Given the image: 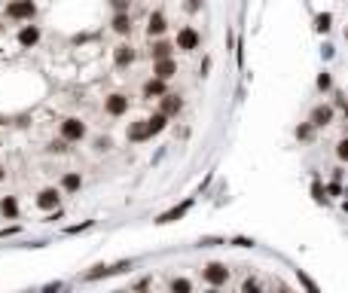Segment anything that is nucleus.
<instances>
[{"instance_id": "f257e3e1", "label": "nucleus", "mask_w": 348, "mask_h": 293, "mask_svg": "<svg viewBox=\"0 0 348 293\" xmlns=\"http://www.w3.org/2000/svg\"><path fill=\"white\" fill-rule=\"evenodd\" d=\"M83 135H86V125L79 119H64L61 122V138L64 141H79Z\"/></svg>"}, {"instance_id": "f03ea898", "label": "nucleus", "mask_w": 348, "mask_h": 293, "mask_svg": "<svg viewBox=\"0 0 348 293\" xmlns=\"http://www.w3.org/2000/svg\"><path fill=\"white\" fill-rule=\"evenodd\" d=\"M6 15L9 18H31L34 15V3L31 0H15V3L6 6Z\"/></svg>"}, {"instance_id": "7ed1b4c3", "label": "nucleus", "mask_w": 348, "mask_h": 293, "mask_svg": "<svg viewBox=\"0 0 348 293\" xmlns=\"http://www.w3.org/2000/svg\"><path fill=\"white\" fill-rule=\"evenodd\" d=\"M226 278H229V269L220 266V263H211V266L205 269V281L214 284V287H217V284H226Z\"/></svg>"}, {"instance_id": "20e7f679", "label": "nucleus", "mask_w": 348, "mask_h": 293, "mask_svg": "<svg viewBox=\"0 0 348 293\" xmlns=\"http://www.w3.org/2000/svg\"><path fill=\"white\" fill-rule=\"evenodd\" d=\"M196 46H199V34H196L193 28H183V31L177 34V49L190 52V49H196Z\"/></svg>"}, {"instance_id": "39448f33", "label": "nucleus", "mask_w": 348, "mask_h": 293, "mask_svg": "<svg viewBox=\"0 0 348 293\" xmlns=\"http://www.w3.org/2000/svg\"><path fill=\"white\" fill-rule=\"evenodd\" d=\"M125 107H128V98H122V95H110L107 98V113L110 116H122Z\"/></svg>"}, {"instance_id": "423d86ee", "label": "nucleus", "mask_w": 348, "mask_h": 293, "mask_svg": "<svg viewBox=\"0 0 348 293\" xmlns=\"http://www.w3.org/2000/svg\"><path fill=\"white\" fill-rule=\"evenodd\" d=\"M177 110H180V98H177V95H165V92H162V110H159V113L174 116Z\"/></svg>"}, {"instance_id": "0eeeda50", "label": "nucleus", "mask_w": 348, "mask_h": 293, "mask_svg": "<svg viewBox=\"0 0 348 293\" xmlns=\"http://www.w3.org/2000/svg\"><path fill=\"white\" fill-rule=\"evenodd\" d=\"M153 131H150V125H147V119L144 122H135L131 128H128V141H147Z\"/></svg>"}, {"instance_id": "6e6552de", "label": "nucleus", "mask_w": 348, "mask_h": 293, "mask_svg": "<svg viewBox=\"0 0 348 293\" xmlns=\"http://www.w3.org/2000/svg\"><path fill=\"white\" fill-rule=\"evenodd\" d=\"M186 211H190V202H183V205H177V208L165 211V214H162V217H159L156 223H174V220H180V217H183Z\"/></svg>"}, {"instance_id": "1a4fd4ad", "label": "nucleus", "mask_w": 348, "mask_h": 293, "mask_svg": "<svg viewBox=\"0 0 348 293\" xmlns=\"http://www.w3.org/2000/svg\"><path fill=\"white\" fill-rule=\"evenodd\" d=\"M156 76L159 79H171L174 76V61L171 58H159L156 61Z\"/></svg>"}, {"instance_id": "9d476101", "label": "nucleus", "mask_w": 348, "mask_h": 293, "mask_svg": "<svg viewBox=\"0 0 348 293\" xmlns=\"http://www.w3.org/2000/svg\"><path fill=\"white\" fill-rule=\"evenodd\" d=\"M147 31H150V37H159V34L165 31V15H162V12H153V15H150V24H147Z\"/></svg>"}, {"instance_id": "9b49d317", "label": "nucleus", "mask_w": 348, "mask_h": 293, "mask_svg": "<svg viewBox=\"0 0 348 293\" xmlns=\"http://www.w3.org/2000/svg\"><path fill=\"white\" fill-rule=\"evenodd\" d=\"M131 58H135V52H131V46H116V52H113V61H116L119 67H125V64H131Z\"/></svg>"}, {"instance_id": "f8f14e48", "label": "nucleus", "mask_w": 348, "mask_h": 293, "mask_svg": "<svg viewBox=\"0 0 348 293\" xmlns=\"http://www.w3.org/2000/svg\"><path fill=\"white\" fill-rule=\"evenodd\" d=\"M162 92H165V79H159V76L150 79V83L144 86V95H147V98H159Z\"/></svg>"}, {"instance_id": "ddd939ff", "label": "nucleus", "mask_w": 348, "mask_h": 293, "mask_svg": "<svg viewBox=\"0 0 348 293\" xmlns=\"http://www.w3.org/2000/svg\"><path fill=\"white\" fill-rule=\"evenodd\" d=\"M37 205H40V208H55V205H58V193H55V190H43V193L37 196Z\"/></svg>"}, {"instance_id": "4468645a", "label": "nucleus", "mask_w": 348, "mask_h": 293, "mask_svg": "<svg viewBox=\"0 0 348 293\" xmlns=\"http://www.w3.org/2000/svg\"><path fill=\"white\" fill-rule=\"evenodd\" d=\"M333 119V110L330 107H318L315 113H312V125H327Z\"/></svg>"}, {"instance_id": "2eb2a0df", "label": "nucleus", "mask_w": 348, "mask_h": 293, "mask_svg": "<svg viewBox=\"0 0 348 293\" xmlns=\"http://www.w3.org/2000/svg\"><path fill=\"white\" fill-rule=\"evenodd\" d=\"M37 40H40V31H37V28H24V31L18 34V43H21V46H34Z\"/></svg>"}, {"instance_id": "dca6fc26", "label": "nucleus", "mask_w": 348, "mask_h": 293, "mask_svg": "<svg viewBox=\"0 0 348 293\" xmlns=\"http://www.w3.org/2000/svg\"><path fill=\"white\" fill-rule=\"evenodd\" d=\"M113 31H119V34H128V31H131V21H128L125 12H116V18H113Z\"/></svg>"}, {"instance_id": "f3484780", "label": "nucleus", "mask_w": 348, "mask_h": 293, "mask_svg": "<svg viewBox=\"0 0 348 293\" xmlns=\"http://www.w3.org/2000/svg\"><path fill=\"white\" fill-rule=\"evenodd\" d=\"M165 119H168L165 113H156L153 119H147V125H150V131H153V135H156V131H162V128H165Z\"/></svg>"}, {"instance_id": "a211bd4d", "label": "nucleus", "mask_w": 348, "mask_h": 293, "mask_svg": "<svg viewBox=\"0 0 348 293\" xmlns=\"http://www.w3.org/2000/svg\"><path fill=\"white\" fill-rule=\"evenodd\" d=\"M0 211H3V217H15V214H18V205H15L12 199H3V202H0Z\"/></svg>"}, {"instance_id": "6ab92c4d", "label": "nucleus", "mask_w": 348, "mask_h": 293, "mask_svg": "<svg viewBox=\"0 0 348 293\" xmlns=\"http://www.w3.org/2000/svg\"><path fill=\"white\" fill-rule=\"evenodd\" d=\"M330 21H333V18H330V15H327V12H321V15H318V18H315V28H318V31H321V34H324V31H330Z\"/></svg>"}, {"instance_id": "aec40b11", "label": "nucleus", "mask_w": 348, "mask_h": 293, "mask_svg": "<svg viewBox=\"0 0 348 293\" xmlns=\"http://www.w3.org/2000/svg\"><path fill=\"white\" fill-rule=\"evenodd\" d=\"M153 55H156V61H159V58H168V55H171V46H168V43H156V46H153Z\"/></svg>"}, {"instance_id": "412c9836", "label": "nucleus", "mask_w": 348, "mask_h": 293, "mask_svg": "<svg viewBox=\"0 0 348 293\" xmlns=\"http://www.w3.org/2000/svg\"><path fill=\"white\" fill-rule=\"evenodd\" d=\"M171 290H174V293H177V290L186 293V290H190V281H186V278H174V281H171Z\"/></svg>"}, {"instance_id": "4be33fe9", "label": "nucleus", "mask_w": 348, "mask_h": 293, "mask_svg": "<svg viewBox=\"0 0 348 293\" xmlns=\"http://www.w3.org/2000/svg\"><path fill=\"white\" fill-rule=\"evenodd\" d=\"M64 190H70V193L79 190V177H76V174H67V177H64Z\"/></svg>"}, {"instance_id": "5701e85b", "label": "nucleus", "mask_w": 348, "mask_h": 293, "mask_svg": "<svg viewBox=\"0 0 348 293\" xmlns=\"http://www.w3.org/2000/svg\"><path fill=\"white\" fill-rule=\"evenodd\" d=\"M199 245H202V248H214V245H223V238H202Z\"/></svg>"}, {"instance_id": "b1692460", "label": "nucleus", "mask_w": 348, "mask_h": 293, "mask_svg": "<svg viewBox=\"0 0 348 293\" xmlns=\"http://www.w3.org/2000/svg\"><path fill=\"white\" fill-rule=\"evenodd\" d=\"M318 86H321V89H330V76H327V73H321V76H318Z\"/></svg>"}, {"instance_id": "393cba45", "label": "nucleus", "mask_w": 348, "mask_h": 293, "mask_svg": "<svg viewBox=\"0 0 348 293\" xmlns=\"http://www.w3.org/2000/svg\"><path fill=\"white\" fill-rule=\"evenodd\" d=\"M312 193H315V199H318V202H324V190H321V183H315V187H312Z\"/></svg>"}, {"instance_id": "a878e982", "label": "nucleus", "mask_w": 348, "mask_h": 293, "mask_svg": "<svg viewBox=\"0 0 348 293\" xmlns=\"http://www.w3.org/2000/svg\"><path fill=\"white\" fill-rule=\"evenodd\" d=\"M232 245H238V248H254V242H251V238H235Z\"/></svg>"}, {"instance_id": "bb28decb", "label": "nucleus", "mask_w": 348, "mask_h": 293, "mask_svg": "<svg viewBox=\"0 0 348 293\" xmlns=\"http://www.w3.org/2000/svg\"><path fill=\"white\" fill-rule=\"evenodd\" d=\"M336 153H339V159H348V141L339 144V150H336Z\"/></svg>"}, {"instance_id": "cd10ccee", "label": "nucleus", "mask_w": 348, "mask_h": 293, "mask_svg": "<svg viewBox=\"0 0 348 293\" xmlns=\"http://www.w3.org/2000/svg\"><path fill=\"white\" fill-rule=\"evenodd\" d=\"M113 6H116V12H125V6H128V0H113Z\"/></svg>"}, {"instance_id": "c85d7f7f", "label": "nucleus", "mask_w": 348, "mask_h": 293, "mask_svg": "<svg viewBox=\"0 0 348 293\" xmlns=\"http://www.w3.org/2000/svg\"><path fill=\"white\" fill-rule=\"evenodd\" d=\"M245 293H257V281H245Z\"/></svg>"}, {"instance_id": "c756f323", "label": "nucleus", "mask_w": 348, "mask_h": 293, "mask_svg": "<svg viewBox=\"0 0 348 293\" xmlns=\"http://www.w3.org/2000/svg\"><path fill=\"white\" fill-rule=\"evenodd\" d=\"M297 135H300V138H309V135H312V128H309V125H303V128H297Z\"/></svg>"}, {"instance_id": "7c9ffc66", "label": "nucleus", "mask_w": 348, "mask_h": 293, "mask_svg": "<svg viewBox=\"0 0 348 293\" xmlns=\"http://www.w3.org/2000/svg\"><path fill=\"white\" fill-rule=\"evenodd\" d=\"M0 180H3V168H0Z\"/></svg>"}]
</instances>
